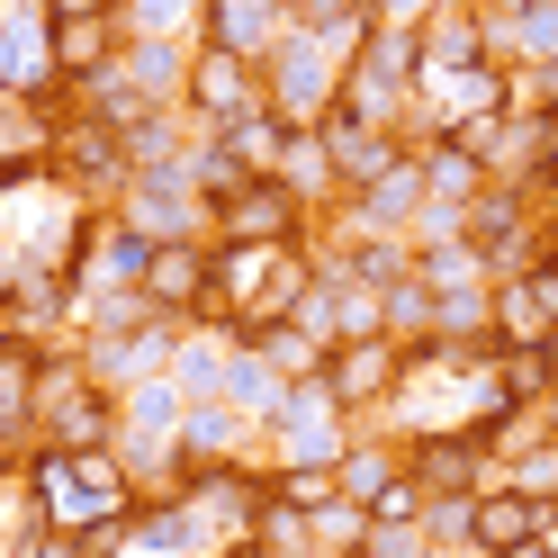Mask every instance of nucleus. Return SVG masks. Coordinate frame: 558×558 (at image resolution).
<instances>
[{
  "label": "nucleus",
  "instance_id": "obj_1",
  "mask_svg": "<svg viewBox=\"0 0 558 558\" xmlns=\"http://www.w3.org/2000/svg\"><path fill=\"white\" fill-rule=\"evenodd\" d=\"M397 441H405V477L424 496H486V486H505V469L486 460V441L469 424H414Z\"/></svg>",
  "mask_w": 558,
  "mask_h": 558
},
{
  "label": "nucleus",
  "instance_id": "obj_2",
  "mask_svg": "<svg viewBox=\"0 0 558 558\" xmlns=\"http://www.w3.org/2000/svg\"><path fill=\"white\" fill-rule=\"evenodd\" d=\"M405 378H414V342H388V333L342 342V352L325 361V388L342 397V414H352V424H378V414L405 397Z\"/></svg>",
  "mask_w": 558,
  "mask_h": 558
},
{
  "label": "nucleus",
  "instance_id": "obj_3",
  "mask_svg": "<svg viewBox=\"0 0 558 558\" xmlns=\"http://www.w3.org/2000/svg\"><path fill=\"white\" fill-rule=\"evenodd\" d=\"M181 109L198 118V135L234 126L243 109H262V63H253V54H234V46H198V54H190V90H181Z\"/></svg>",
  "mask_w": 558,
  "mask_h": 558
},
{
  "label": "nucleus",
  "instance_id": "obj_4",
  "mask_svg": "<svg viewBox=\"0 0 558 558\" xmlns=\"http://www.w3.org/2000/svg\"><path fill=\"white\" fill-rule=\"evenodd\" d=\"M316 217L279 190V181H243L226 207H217V243H306Z\"/></svg>",
  "mask_w": 558,
  "mask_h": 558
},
{
  "label": "nucleus",
  "instance_id": "obj_5",
  "mask_svg": "<svg viewBox=\"0 0 558 558\" xmlns=\"http://www.w3.org/2000/svg\"><path fill=\"white\" fill-rule=\"evenodd\" d=\"M414 54H424V73L486 63V0H433V10L414 19Z\"/></svg>",
  "mask_w": 558,
  "mask_h": 558
},
{
  "label": "nucleus",
  "instance_id": "obj_6",
  "mask_svg": "<svg viewBox=\"0 0 558 558\" xmlns=\"http://www.w3.org/2000/svg\"><path fill=\"white\" fill-rule=\"evenodd\" d=\"M316 135H325V154H333V181H342V198H352V190H369L378 171H397V162H405V145H397L388 126H361V118H342V109H333Z\"/></svg>",
  "mask_w": 558,
  "mask_h": 558
},
{
  "label": "nucleus",
  "instance_id": "obj_7",
  "mask_svg": "<svg viewBox=\"0 0 558 558\" xmlns=\"http://www.w3.org/2000/svg\"><path fill=\"white\" fill-rule=\"evenodd\" d=\"M46 46H54V73L73 82V90L126 54V46H118V10H109V19H46Z\"/></svg>",
  "mask_w": 558,
  "mask_h": 558
},
{
  "label": "nucleus",
  "instance_id": "obj_8",
  "mask_svg": "<svg viewBox=\"0 0 558 558\" xmlns=\"http://www.w3.org/2000/svg\"><path fill=\"white\" fill-rule=\"evenodd\" d=\"M541 522H549V505L513 496V486H486V496H477V522H469V549L505 558V549H522V541H541Z\"/></svg>",
  "mask_w": 558,
  "mask_h": 558
},
{
  "label": "nucleus",
  "instance_id": "obj_9",
  "mask_svg": "<svg viewBox=\"0 0 558 558\" xmlns=\"http://www.w3.org/2000/svg\"><path fill=\"white\" fill-rule=\"evenodd\" d=\"M289 135H298V126L262 99V109H243L234 126H217V145H226L243 171H253V181H279V162H289Z\"/></svg>",
  "mask_w": 558,
  "mask_h": 558
},
{
  "label": "nucleus",
  "instance_id": "obj_10",
  "mask_svg": "<svg viewBox=\"0 0 558 558\" xmlns=\"http://www.w3.org/2000/svg\"><path fill=\"white\" fill-rule=\"evenodd\" d=\"M486 190H496V171H486V162H469L460 145H450V135H441L433 154H424V198H433V207H450V217H469V207H477Z\"/></svg>",
  "mask_w": 558,
  "mask_h": 558
},
{
  "label": "nucleus",
  "instance_id": "obj_11",
  "mask_svg": "<svg viewBox=\"0 0 558 558\" xmlns=\"http://www.w3.org/2000/svg\"><path fill=\"white\" fill-rule=\"evenodd\" d=\"M414 279H424L433 298H450V289H496V270H486V253L469 234H450V243H414Z\"/></svg>",
  "mask_w": 558,
  "mask_h": 558
},
{
  "label": "nucleus",
  "instance_id": "obj_12",
  "mask_svg": "<svg viewBox=\"0 0 558 558\" xmlns=\"http://www.w3.org/2000/svg\"><path fill=\"white\" fill-rule=\"evenodd\" d=\"M243 342H253V352L279 369V378H316L333 352H325V342L316 333H298V325H262V333H243Z\"/></svg>",
  "mask_w": 558,
  "mask_h": 558
},
{
  "label": "nucleus",
  "instance_id": "obj_13",
  "mask_svg": "<svg viewBox=\"0 0 558 558\" xmlns=\"http://www.w3.org/2000/svg\"><path fill=\"white\" fill-rule=\"evenodd\" d=\"M496 342H549V316H541V298H532V270L496 279Z\"/></svg>",
  "mask_w": 558,
  "mask_h": 558
},
{
  "label": "nucleus",
  "instance_id": "obj_14",
  "mask_svg": "<svg viewBox=\"0 0 558 558\" xmlns=\"http://www.w3.org/2000/svg\"><path fill=\"white\" fill-rule=\"evenodd\" d=\"M306 541L333 549V558H361V549H369V505H352V496L316 505V513H306Z\"/></svg>",
  "mask_w": 558,
  "mask_h": 558
},
{
  "label": "nucleus",
  "instance_id": "obj_15",
  "mask_svg": "<svg viewBox=\"0 0 558 558\" xmlns=\"http://www.w3.org/2000/svg\"><path fill=\"white\" fill-rule=\"evenodd\" d=\"M378 306H388V342H433V289L424 279H397V289H378Z\"/></svg>",
  "mask_w": 558,
  "mask_h": 558
},
{
  "label": "nucleus",
  "instance_id": "obj_16",
  "mask_svg": "<svg viewBox=\"0 0 558 558\" xmlns=\"http://www.w3.org/2000/svg\"><path fill=\"white\" fill-rule=\"evenodd\" d=\"M505 486H513V496H532V505H558V433L541 450H522V460H505Z\"/></svg>",
  "mask_w": 558,
  "mask_h": 558
},
{
  "label": "nucleus",
  "instance_id": "obj_17",
  "mask_svg": "<svg viewBox=\"0 0 558 558\" xmlns=\"http://www.w3.org/2000/svg\"><path fill=\"white\" fill-rule=\"evenodd\" d=\"M253 549H262V558H289V549H306V513H298V505H279V496H262Z\"/></svg>",
  "mask_w": 558,
  "mask_h": 558
},
{
  "label": "nucleus",
  "instance_id": "obj_18",
  "mask_svg": "<svg viewBox=\"0 0 558 558\" xmlns=\"http://www.w3.org/2000/svg\"><path fill=\"white\" fill-rule=\"evenodd\" d=\"M270 496H279V505H298V513H316V505L342 496V477H333V469H270Z\"/></svg>",
  "mask_w": 558,
  "mask_h": 558
},
{
  "label": "nucleus",
  "instance_id": "obj_19",
  "mask_svg": "<svg viewBox=\"0 0 558 558\" xmlns=\"http://www.w3.org/2000/svg\"><path fill=\"white\" fill-rule=\"evenodd\" d=\"M469 522H477V496H433L424 505V541L433 549H469Z\"/></svg>",
  "mask_w": 558,
  "mask_h": 558
},
{
  "label": "nucleus",
  "instance_id": "obj_20",
  "mask_svg": "<svg viewBox=\"0 0 558 558\" xmlns=\"http://www.w3.org/2000/svg\"><path fill=\"white\" fill-rule=\"evenodd\" d=\"M424 486H414V477H397V486H378V496H369V522H405V532H424Z\"/></svg>",
  "mask_w": 558,
  "mask_h": 558
},
{
  "label": "nucleus",
  "instance_id": "obj_21",
  "mask_svg": "<svg viewBox=\"0 0 558 558\" xmlns=\"http://www.w3.org/2000/svg\"><path fill=\"white\" fill-rule=\"evenodd\" d=\"M424 549H433V541L405 532V522H369V549H361V558H424Z\"/></svg>",
  "mask_w": 558,
  "mask_h": 558
},
{
  "label": "nucleus",
  "instance_id": "obj_22",
  "mask_svg": "<svg viewBox=\"0 0 558 558\" xmlns=\"http://www.w3.org/2000/svg\"><path fill=\"white\" fill-rule=\"evenodd\" d=\"M532 190L558 198V109H541V154H532Z\"/></svg>",
  "mask_w": 558,
  "mask_h": 558
},
{
  "label": "nucleus",
  "instance_id": "obj_23",
  "mask_svg": "<svg viewBox=\"0 0 558 558\" xmlns=\"http://www.w3.org/2000/svg\"><path fill=\"white\" fill-rule=\"evenodd\" d=\"M532 298H541V316H549V342H558V253L532 262Z\"/></svg>",
  "mask_w": 558,
  "mask_h": 558
},
{
  "label": "nucleus",
  "instance_id": "obj_24",
  "mask_svg": "<svg viewBox=\"0 0 558 558\" xmlns=\"http://www.w3.org/2000/svg\"><path fill=\"white\" fill-rule=\"evenodd\" d=\"M37 10H46V19H109L118 0H37Z\"/></svg>",
  "mask_w": 558,
  "mask_h": 558
},
{
  "label": "nucleus",
  "instance_id": "obj_25",
  "mask_svg": "<svg viewBox=\"0 0 558 558\" xmlns=\"http://www.w3.org/2000/svg\"><path fill=\"white\" fill-rule=\"evenodd\" d=\"M207 558H262V549H253V541H234V549H207Z\"/></svg>",
  "mask_w": 558,
  "mask_h": 558
},
{
  "label": "nucleus",
  "instance_id": "obj_26",
  "mask_svg": "<svg viewBox=\"0 0 558 558\" xmlns=\"http://www.w3.org/2000/svg\"><path fill=\"white\" fill-rule=\"evenodd\" d=\"M505 558H549V541H522V549H505Z\"/></svg>",
  "mask_w": 558,
  "mask_h": 558
},
{
  "label": "nucleus",
  "instance_id": "obj_27",
  "mask_svg": "<svg viewBox=\"0 0 558 558\" xmlns=\"http://www.w3.org/2000/svg\"><path fill=\"white\" fill-rule=\"evenodd\" d=\"M424 558H486V549H424Z\"/></svg>",
  "mask_w": 558,
  "mask_h": 558
},
{
  "label": "nucleus",
  "instance_id": "obj_28",
  "mask_svg": "<svg viewBox=\"0 0 558 558\" xmlns=\"http://www.w3.org/2000/svg\"><path fill=\"white\" fill-rule=\"evenodd\" d=\"M549 361H558V342H549Z\"/></svg>",
  "mask_w": 558,
  "mask_h": 558
}]
</instances>
